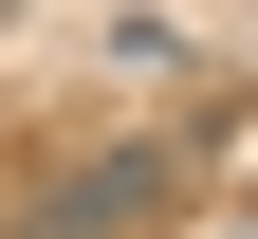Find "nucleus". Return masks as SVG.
Here are the masks:
<instances>
[{"mask_svg": "<svg viewBox=\"0 0 258 239\" xmlns=\"http://www.w3.org/2000/svg\"><path fill=\"white\" fill-rule=\"evenodd\" d=\"M166 202H184L166 147H55L37 184H19V221H0V239H166Z\"/></svg>", "mask_w": 258, "mask_h": 239, "instance_id": "1", "label": "nucleus"}]
</instances>
